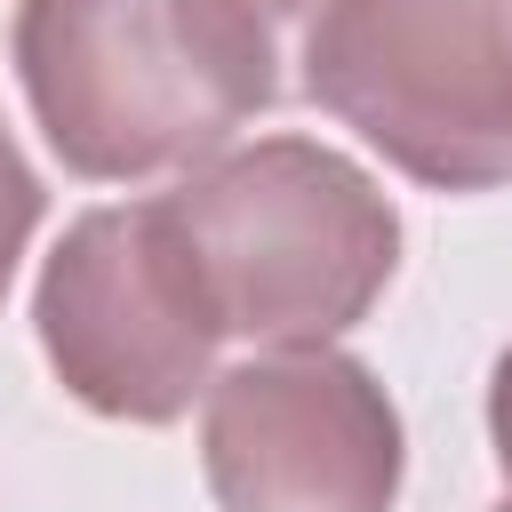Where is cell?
I'll return each mask as SVG.
<instances>
[{
    "instance_id": "obj_1",
    "label": "cell",
    "mask_w": 512,
    "mask_h": 512,
    "mask_svg": "<svg viewBox=\"0 0 512 512\" xmlns=\"http://www.w3.org/2000/svg\"><path fill=\"white\" fill-rule=\"evenodd\" d=\"M8 56L48 152L88 184L200 168L280 96L248 0H16Z\"/></svg>"
},
{
    "instance_id": "obj_2",
    "label": "cell",
    "mask_w": 512,
    "mask_h": 512,
    "mask_svg": "<svg viewBox=\"0 0 512 512\" xmlns=\"http://www.w3.org/2000/svg\"><path fill=\"white\" fill-rule=\"evenodd\" d=\"M160 200L192 248L216 328L264 352L344 336L400 272V216L384 184L312 136L224 144Z\"/></svg>"
},
{
    "instance_id": "obj_3",
    "label": "cell",
    "mask_w": 512,
    "mask_h": 512,
    "mask_svg": "<svg viewBox=\"0 0 512 512\" xmlns=\"http://www.w3.org/2000/svg\"><path fill=\"white\" fill-rule=\"evenodd\" d=\"M304 96L408 184H512V0H320Z\"/></svg>"
},
{
    "instance_id": "obj_4",
    "label": "cell",
    "mask_w": 512,
    "mask_h": 512,
    "mask_svg": "<svg viewBox=\"0 0 512 512\" xmlns=\"http://www.w3.org/2000/svg\"><path fill=\"white\" fill-rule=\"evenodd\" d=\"M32 328L56 384L112 424H176L224 344L168 200L88 208L40 264Z\"/></svg>"
},
{
    "instance_id": "obj_5",
    "label": "cell",
    "mask_w": 512,
    "mask_h": 512,
    "mask_svg": "<svg viewBox=\"0 0 512 512\" xmlns=\"http://www.w3.org/2000/svg\"><path fill=\"white\" fill-rule=\"evenodd\" d=\"M200 464L216 512H392L400 408L336 344L256 352L200 392Z\"/></svg>"
},
{
    "instance_id": "obj_6",
    "label": "cell",
    "mask_w": 512,
    "mask_h": 512,
    "mask_svg": "<svg viewBox=\"0 0 512 512\" xmlns=\"http://www.w3.org/2000/svg\"><path fill=\"white\" fill-rule=\"evenodd\" d=\"M40 208H48L40 176H32V160L16 152V136L0 128V296H8V280H16V256H24L32 224H40Z\"/></svg>"
},
{
    "instance_id": "obj_7",
    "label": "cell",
    "mask_w": 512,
    "mask_h": 512,
    "mask_svg": "<svg viewBox=\"0 0 512 512\" xmlns=\"http://www.w3.org/2000/svg\"><path fill=\"white\" fill-rule=\"evenodd\" d=\"M488 440H496V464H504V480H512V344H504V360H496V376H488Z\"/></svg>"
},
{
    "instance_id": "obj_8",
    "label": "cell",
    "mask_w": 512,
    "mask_h": 512,
    "mask_svg": "<svg viewBox=\"0 0 512 512\" xmlns=\"http://www.w3.org/2000/svg\"><path fill=\"white\" fill-rule=\"evenodd\" d=\"M248 8L272 24V16H304V8H320V0H248Z\"/></svg>"
},
{
    "instance_id": "obj_9",
    "label": "cell",
    "mask_w": 512,
    "mask_h": 512,
    "mask_svg": "<svg viewBox=\"0 0 512 512\" xmlns=\"http://www.w3.org/2000/svg\"><path fill=\"white\" fill-rule=\"evenodd\" d=\"M496 512H512V496H504V504H496Z\"/></svg>"
}]
</instances>
